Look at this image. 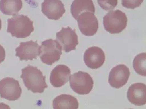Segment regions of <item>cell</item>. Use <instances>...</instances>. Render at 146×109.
Here are the masks:
<instances>
[{
	"label": "cell",
	"instance_id": "cell-1",
	"mask_svg": "<svg viewBox=\"0 0 146 109\" xmlns=\"http://www.w3.org/2000/svg\"><path fill=\"white\" fill-rule=\"evenodd\" d=\"M23 79L25 86L28 90L34 93H44L45 89L48 87L46 83V77L38 67L28 65L22 69Z\"/></svg>",
	"mask_w": 146,
	"mask_h": 109
},
{
	"label": "cell",
	"instance_id": "cell-2",
	"mask_svg": "<svg viewBox=\"0 0 146 109\" xmlns=\"http://www.w3.org/2000/svg\"><path fill=\"white\" fill-rule=\"evenodd\" d=\"M7 32L17 38H26L34 30L33 22L26 15L17 14L7 20Z\"/></svg>",
	"mask_w": 146,
	"mask_h": 109
},
{
	"label": "cell",
	"instance_id": "cell-3",
	"mask_svg": "<svg viewBox=\"0 0 146 109\" xmlns=\"http://www.w3.org/2000/svg\"><path fill=\"white\" fill-rule=\"evenodd\" d=\"M128 18L120 10L110 11L103 17V25L106 30L110 34L121 33L127 27Z\"/></svg>",
	"mask_w": 146,
	"mask_h": 109
},
{
	"label": "cell",
	"instance_id": "cell-4",
	"mask_svg": "<svg viewBox=\"0 0 146 109\" xmlns=\"http://www.w3.org/2000/svg\"><path fill=\"white\" fill-rule=\"evenodd\" d=\"M62 47L58 41L48 39L41 42L40 46V57L42 61L48 65H52L58 61L62 55Z\"/></svg>",
	"mask_w": 146,
	"mask_h": 109
},
{
	"label": "cell",
	"instance_id": "cell-5",
	"mask_svg": "<svg viewBox=\"0 0 146 109\" xmlns=\"http://www.w3.org/2000/svg\"><path fill=\"white\" fill-rule=\"evenodd\" d=\"M70 85L75 93L79 95H86L92 90L94 81L88 73L78 71L71 75Z\"/></svg>",
	"mask_w": 146,
	"mask_h": 109
},
{
	"label": "cell",
	"instance_id": "cell-6",
	"mask_svg": "<svg viewBox=\"0 0 146 109\" xmlns=\"http://www.w3.org/2000/svg\"><path fill=\"white\" fill-rule=\"evenodd\" d=\"M22 93L19 81L13 78H5L0 81V97L9 101L19 99Z\"/></svg>",
	"mask_w": 146,
	"mask_h": 109
},
{
	"label": "cell",
	"instance_id": "cell-7",
	"mask_svg": "<svg viewBox=\"0 0 146 109\" xmlns=\"http://www.w3.org/2000/svg\"><path fill=\"white\" fill-rule=\"evenodd\" d=\"M80 32L86 36L96 34L98 29V21L95 14L90 12H84L80 14L77 20Z\"/></svg>",
	"mask_w": 146,
	"mask_h": 109
},
{
	"label": "cell",
	"instance_id": "cell-8",
	"mask_svg": "<svg viewBox=\"0 0 146 109\" xmlns=\"http://www.w3.org/2000/svg\"><path fill=\"white\" fill-rule=\"evenodd\" d=\"M56 38L62 50L66 53L75 50L78 45V38L75 30L70 27H62L60 31L56 33Z\"/></svg>",
	"mask_w": 146,
	"mask_h": 109
},
{
	"label": "cell",
	"instance_id": "cell-9",
	"mask_svg": "<svg viewBox=\"0 0 146 109\" xmlns=\"http://www.w3.org/2000/svg\"><path fill=\"white\" fill-rule=\"evenodd\" d=\"M130 75V72L127 66L118 65L111 70L109 75V83L113 88H121L127 83Z\"/></svg>",
	"mask_w": 146,
	"mask_h": 109
},
{
	"label": "cell",
	"instance_id": "cell-10",
	"mask_svg": "<svg viewBox=\"0 0 146 109\" xmlns=\"http://www.w3.org/2000/svg\"><path fill=\"white\" fill-rule=\"evenodd\" d=\"M16 56L21 61H28L36 59L40 55V46L38 42L28 41L21 42L15 49Z\"/></svg>",
	"mask_w": 146,
	"mask_h": 109
},
{
	"label": "cell",
	"instance_id": "cell-11",
	"mask_svg": "<svg viewBox=\"0 0 146 109\" xmlns=\"http://www.w3.org/2000/svg\"><path fill=\"white\" fill-rule=\"evenodd\" d=\"M41 12L48 19L58 20L66 10L61 0H44L41 4Z\"/></svg>",
	"mask_w": 146,
	"mask_h": 109
},
{
	"label": "cell",
	"instance_id": "cell-12",
	"mask_svg": "<svg viewBox=\"0 0 146 109\" xmlns=\"http://www.w3.org/2000/svg\"><path fill=\"white\" fill-rule=\"evenodd\" d=\"M105 60L104 52L98 47H89L85 51L84 61L90 69H96L100 68L104 63Z\"/></svg>",
	"mask_w": 146,
	"mask_h": 109
},
{
	"label": "cell",
	"instance_id": "cell-13",
	"mask_svg": "<svg viewBox=\"0 0 146 109\" xmlns=\"http://www.w3.org/2000/svg\"><path fill=\"white\" fill-rule=\"evenodd\" d=\"M129 102L136 106H142L146 103V84L137 83L130 86L127 91Z\"/></svg>",
	"mask_w": 146,
	"mask_h": 109
},
{
	"label": "cell",
	"instance_id": "cell-14",
	"mask_svg": "<svg viewBox=\"0 0 146 109\" xmlns=\"http://www.w3.org/2000/svg\"><path fill=\"white\" fill-rule=\"evenodd\" d=\"M70 77V68L65 65H59L52 71L50 81L54 87H61L68 83Z\"/></svg>",
	"mask_w": 146,
	"mask_h": 109
},
{
	"label": "cell",
	"instance_id": "cell-15",
	"mask_svg": "<svg viewBox=\"0 0 146 109\" xmlns=\"http://www.w3.org/2000/svg\"><path fill=\"white\" fill-rule=\"evenodd\" d=\"M90 12L95 14V7L92 0H74L71 6V13L75 20L80 14Z\"/></svg>",
	"mask_w": 146,
	"mask_h": 109
},
{
	"label": "cell",
	"instance_id": "cell-16",
	"mask_svg": "<svg viewBox=\"0 0 146 109\" xmlns=\"http://www.w3.org/2000/svg\"><path fill=\"white\" fill-rule=\"evenodd\" d=\"M78 100L69 94H61L53 101V108L54 109H78Z\"/></svg>",
	"mask_w": 146,
	"mask_h": 109
},
{
	"label": "cell",
	"instance_id": "cell-17",
	"mask_svg": "<svg viewBox=\"0 0 146 109\" xmlns=\"http://www.w3.org/2000/svg\"><path fill=\"white\" fill-rule=\"evenodd\" d=\"M22 0H0V11L6 15H15L23 8Z\"/></svg>",
	"mask_w": 146,
	"mask_h": 109
},
{
	"label": "cell",
	"instance_id": "cell-18",
	"mask_svg": "<svg viewBox=\"0 0 146 109\" xmlns=\"http://www.w3.org/2000/svg\"><path fill=\"white\" fill-rule=\"evenodd\" d=\"M146 53H141L135 57L133 63V66L137 74L146 77Z\"/></svg>",
	"mask_w": 146,
	"mask_h": 109
},
{
	"label": "cell",
	"instance_id": "cell-19",
	"mask_svg": "<svg viewBox=\"0 0 146 109\" xmlns=\"http://www.w3.org/2000/svg\"><path fill=\"white\" fill-rule=\"evenodd\" d=\"M97 3L103 10L109 11L117 6L118 0H97Z\"/></svg>",
	"mask_w": 146,
	"mask_h": 109
},
{
	"label": "cell",
	"instance_id": "cell-20",
	"mask_svg": "<svg viewBox=\"0 0 146 109\" xmlns=\"http://www.w3.org/2000/svg\"><path fill=\"white\" fill-rule=\"evenodd\" d=\"M143 0H122V5L127 9H134L139 7Z\"/></svg>",
	"mask_w": 146,
	"mask_h": 109
},
{
	"label": "cell",
	"instance_id": "cell-21",
	"mask_svg": "<svg viewBox=\"0 0 146 109\" xmlns=\"http://www.w3.org/2000/svg\"><path fill=\"white\" fill-rule=\"evenodd\" d=\"M6 57V51L5 48L0 45V63L3 62Z\"/></svg>",
	"mask_w": 146,
	"mask_h": 109
},
{
	"label": "cell",
	"instance_id": "cell-22",
	"mask_svg": "<svg viewBox=\"0 0 146 109\" xmlns=\"http://www.w3.org/2000/svg\"><path fill=\"white\" fill-rule=\"evenodd\" d=\"M1 28H2V21H1V20L0 18V30H1Z\"/></svg>",
	"mask_w": 146,
	"mask_h": 109
}]
</instances>
